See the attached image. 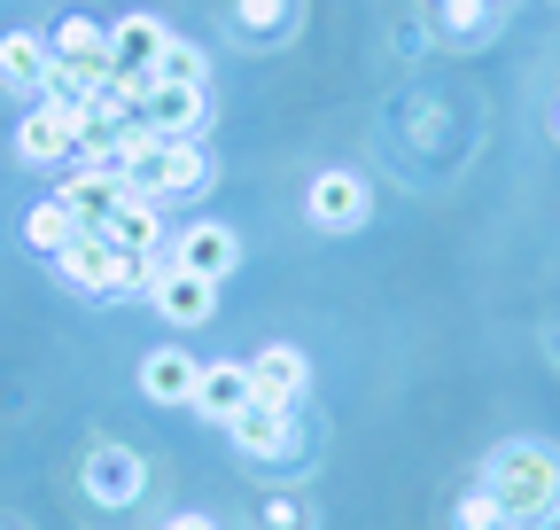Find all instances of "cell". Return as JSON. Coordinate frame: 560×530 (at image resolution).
Instances as JSON below:
<instances>
[{
	"instance_id": "cell-1",
	"label": "cell",
	"mask_w": 560,
	"mask_h": 530,
	"mask_svg": "<svg viewBox=\"0 0 560 530\" xmlns=\"http://www.w3.org/2000/svg\"><path fill=\"white\" fill-rule=\"evenodd\" d=\"M482 492L499 499V515L514 530H545L560 515V452L552 445H499V452H490Z\"/></svg>"
},
{
	"instance_id": "cell-2",
	"label": "cell",
	"mask_w": 560,
	"mask_h": 530,
	"mask_svg": "<svg viewBox=\"0 0 560 530\" xmlns=\"http://www.w3.org/2000/svg\"><path fill=\"white\" fill-rule=\"evenodd\" d=\"M210 180L202 141H164L149 125H125V195H149V204H172V195H195Z\"/></svg>"
},
{
	"instance_id": "cell-3",
	"label": "cell",
	"mask_w": 560,
	"mask_h": 530,
	"mask_svg": "<svg viewBox=\"0 0 560 530\" xmlns=\"http://www.w3.org/2000/svg\"><path fill=\"white\" fill-rule=\"evenodd\" d=\"M16 157L24 164H39V172H55V164H79V110H62V102H32L24 117H16Z\"/></svg>"
},
{
	"instance_id": "cell-4",
	"label": "cell",
	"mask_w": 560,
	"mask_h": 530,
	"mask_svg": "<svg viewBox=\"0 0 560 530\" xmlns=\"http://www.w3.org/2000/svg\"><path fill=\"white\" fill-rule=\"evenodd\" d=\"M234 445L249 460H304V429H296V406H265V398H249V406L226 422Z\"/></svg>"
},
{
	"instance_id": "cell-5",
	"label": "cell",
	"mask_w": 560,
	"mask_h": 530,
	"mask_svg": "<svg viewBox=\"0 0 560 530\" xmlns=\"http://www.w3.org/2000/svg\"><path fill=\"white\" fill-rule=\"evenodd\" d=\"M149 304H156L164 320L195 327V320H210V304H219V281H202V274H187V265L156 257V274H149Z\"/></svg>"
},
{
	"instance_id": "cell-6",
	"label": "cell",
	"mask_w": 560,
	"mask_h": 530,
	"mask_svg": "<svg viewBox=\"0 0 560 530\" xmlns=\"http://www.w3.org/2000/svg\"><path fill=\"white\" fill-rule=\"evenodd\" d=\"M55 195L70 204V219H79L86 234H102V227H109V211L125 204V172H94V164H70Z\"/></svg>"
},
{
	"instance_id": "cell-7",
	"label": "cell",
	"mask_w": 560,
	"mask_h": 530,
	"mask_svg": "<svg viewBox=\"0 0 560 530\" xmlns=\"http://www.w3.org/2000/svg\"><path fill=\"white\" fill-rule=\"evenodd\" d=\"M366 211H374V195H366L359 172H319V180H312V227H319V234L366 227Z\"/></svg>"
},
{
	"instance_id": "cell-8",
	"label": "cell",
	"mask_w": 560,
	"mask_h": 530,
	"mask_svg": "<svg viewBox=\"0 0 560 530\" xmlns=\"http://www.w3.org/2000/svg\"><path fill=\"white\" fill-rule=\"evenodd\" d=\"M164 257L187 265V274H202V281H226L234 257H242V242H234V227H219V219H195V227H179V242H172Z\"/></svg>"
},
{
	"instance_id": "cell-9",
	"label": "cell",
	"mask_w": 560,
	"mask_h": 530,
	"mask_svg": "<svg viewBox=\"0 0 560 530\" xmlns=\"http://www.w3.org/2000/svg\"><path fill=\"white\" fill-rule=\"evenodd\" d=\"M249 382H257L265 406H296V398L312 390V359H304L296 344H265V352L249 359Z\"/></svg>"
},
{
	"instance_id": "cell-10",
	"label": "cell",
	"mask_w": 560,
	"mask_h": 530,
	"mask_svg": "<svg viewBox=\"0 0 560 530\" xmlns=\"http://www.w3.org/2000/svg\"><path fill=\"white\" fill-rule=\"evenodd\" d=\"M202 87H172V79H156L149 87V102H140V125L149 132H164V141H195V125H202Z\"/></svg>"
},
{
	"instance_id": "cell-11",
	"label": "cell",
	"mask_w": 560,
	"mask_h": 530,
	"mask_svg": "<svg viewBox=\"0 0 560 530\" xmlns=\"http://www.w3.org/2000/svg\"><path fill=\"white\" fill-rule=\"evenodd\" d=\"M164 47H172L164 16H117L109 24V71H156Z\"/></svg>"
},
{
	"instance_id": "cell-12",
	"label": "cell",
	"mask_w": 560,
	"mask_h": 530,
	"mask_svg": "<svg viewBox=\"0 0 560 530\" xmlns=\"http://www.w3.org/2000/svg\"><path fill=\"white\" fill-rule=\"evenodd\" d=\"M140 390L156 398V406H195V390H202V359H187V352H149L140 359Z\"/></svg>"
},
{
	"instance_id": "cell-13",
	"label": "cell",
	"mask_w": 560,
	"mask_h": 530,
	"mask_svg": "<svg viewBox=\"0 0 560 530\" xmlns=\"http://www.w3.org/2000/svg\"><path fill=\"white\" fill-rule=\"evenodd\" d=\"M86 492H94V507H132V499H140V452L94 445V460H86Z\"/></svg>"
},
{
	"instance_id": "cell-14",
	"label": "cell",
	"mask_w": 560,
	"mask_h": 530,
	"mask_svg": "<svg viewBox=\"0 0 560 530\" xmlns=\"http://www.w3.org/2000/svg\"><path fill=\"white\" fill-rule=\"evenodd\" d=\"M102 234H109L117 250H132V257H164V204H149V195H125Z\"/></svg>"
},
{
	"instance_id": "cell-15",
	"label": "cell",
	"mask_w": 560,
	"mask_h": 530,
	"mask_svg": "<svg viewBox=\"0 0 560 530\" xmlns=\"http://www.w3.org/2000/svg\"><path fill=\"white\" fill-rule=\"evenodd\" d=\"M249 398H257L249 367L219 359V367H202V390H195V414H202V422H234V414L249 406Z\"/></svg>"
},
{
	"instance_id": "cell-16",
	"label": "cell",
	"mask_w": 560,
	"mask_h": 530,
	"mask_svg": "<svg viewBox=\"0 0 560 530\" xmlns=\"http://www.w3.org/2000/svg\"><path fill=\"white\" fill-rule=\"evenodd\" d=\"M47 39H32V32H9L0 39V87L9 94H24V102H39V79H47Z\"/></svg>"
},
{
	"instance_id": "cell-17",
	"label": "cell",
	"mask_w": 560,
	"mask_h": 530,
	"mask_svg": "<svg viewBox=\"0 0 560 530\" xmlns=\"http://www.w3.org/2000/svg\"><path fill=\"white\" fill-rule=\"evenodd\" d=\"M47 55H62V62H109V24L102 16H62L55 32H47Z\"/></svg>"
},
{
	"instance_id": "cell-18",
	"label": "cell",
	"mask_w": 560,
	"mask_h": 530,
	"mask_svg": "<svg viewBox=\"0 0 560 530\" xmlns=\"http://www.w3.org/2000/svg\"><path fill=\"white\" fill-rule=\"evenodd\" d=\"M234 32H242L249 47L289 39V0H234Z\"/></svg>"
},
{
	"instance_id": "cell-19",
	"label": "cell",
	"mask_w": 560,
	"mask_h": 530,
	"mask_svg": "<svg viewBox=\"0 0 560 530\" xmlns=\"http://www.w3.org/2000/svg\"><path fill=\"white\" fill-rule=\"evenodd\" d=\"M70 234H79V219H70L62 195H47V204H32V211H24V242H32V250H47V257H55Z\"/></svg>"
},
{
	"instance_id": "cell-20",
	"label": "cell",
	"mask_w": 560,
	"mask_h": 530,
	"mask_svg": "<svg viewBox=\"0 0 560 530\" xmlns=\"http://www.w3.org/2000/svg\"><path fill=\"white\" fill-rule=\"evenodd\" d=\"M156 79H172V87H202V79H210V55H202L195 39H172L164 62H156Z\"/></svg>"
},
{
	"instance_id": "cell-21",
	"label": "cell",
	"mask_w": 560,
	"mask_h": 530,
	"mask_svg": "<svg viewBox=\"0 0 560 530\" xmlns=\"http://www.w3.org/2000/svg\"><path fill=\"white\" fill-rule=\"evenodd\" d=\"M444 39H490V0H436Z\"/></svg>"
},
{
	"instance_id": "cell-22",
	"label": "cell",
	"mask_w": 560,
	"mask_h": 530,
	"mask_svg": "<svg viewBox=\"0 0 560 530\" xmlns=\"http://www.w3.org/2000/svg\"><path fill=\"white\" fill-rule=\"evenodd\" d=\"M452 530H514V522L499 515V499H490V492H467L459 515H452Z\"/></svg>"
},
{
	"instance_id": "cell-23",
	"label": "cell",
	"mask_w": 560,
	"mask_h": 530,
	"mask_svg": "<svg viewBox=\"0 0 560 530\" xmlns=\"http://www.w3.org/2000/svg\"><path fill=\"white\" fill-rule=\"evenodd\" d=\"M257 530H312V507L304 499H265L257 507Z\"/></svg>"
},
{
	"instance_id": "cell-24",
	"label": "cell",
	"mask_w": 560,
	"mask_h": 530,
	"mask_svg": "<svg viewBox=\"0 0 560 530\" xmlns=\"http://www.w3.org/2000/svg\"><path fill=\"white\" fill-rule=\"evenodd\" d=\"M164 530H219V522H210V515H172Z\"/></svg>"
},
{
	"instance_id": "cell-25",
	"label": "cell",
	"mask_w": 560,
	"mask_h": 530,
	"mask_svg": "<svg viewBox=\"0 0 560 530\" xmlns=\"http://www.w3.org/2000/svg\"><path fill=\"white\" fill-rule=\"evenodd\" d=\"M552 125H560V117H552Z\"/></svg>"
}]
</instances>
